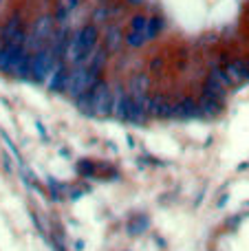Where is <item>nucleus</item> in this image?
Segmentation results:
<instances>
[{
  "mask_svg": "<svg viewBox=\"0 0 249 251\" xmlns=\"http://www.w3.org/2000/svg\"><path fill=\"white\" fill-rule=\"evenodd\" d=\"M77 108L86 115H95V117H108L110 108H113V84L108 79L101 77L100 82L93 86L91 93L82 95L75 100Z\"/></svg>",
  "mask_w": 249,
  "mask_h": 251,
  "instance_id": "1",
  "label": "nucleus"
},
{
  "mask_svg": "<svg viewBox=\"0 0 249 251\" xmlns=\"http://www.w3.org/2000/svg\"><path fill=\"white\" fill-rule=\"evenodd\" d=\"M101 47L108 51V55L122 51L126 47V33H124L122 25L117 22H110V25L104 26V33H101Z\"/></svg>",
  "mask_w": 249,
  "mask_h": 251,
  "instance_id": "2",
  "label": "nucleus"
},
{
  "mask_svg": "<svg viewBox=\"0 0 249 251\" xmlns=\"http://www.w3.org/2000/svg\"><path fill=\"white\" fill-rule=\"evenodd\" d=\"M128 93L135 100H146V97L152 93V79H150L148 73H135L130 79H128Z\"/></svg>",
  "mask_w": 249,
  "mask_h": 251,
  "instance_id": "3",
  "label": "nucleus"
},
{
  "mask_svg": "<svg viewBox=\"0 0 249 251\" xmlns=\"http://www.w3.org/2000/svg\"><path fill=\"white\" fill-rule=\"evenodd\" d=\"M194 117H201L199 100L190 95H181L174 101V119H194Z\"/></svg>",
  "mask_w": 249,
  "mask_h": 251,
  "instance_id": "4",
  "label": "nucleus"
},
{
  "mask_svg": "<svg viewBox=\"0 0 249 251\" xmlns=\"http://www.w3.org/2000/svg\"><path fill=\"white\" fill-rule=\"evenodd\" d=\"M161 31H163V20L159 16H150V20H148V38L154 40Z\"/></svg>",
  "mask_w": 249,
  "mask_h": 251,
  "instance_id": "5",
  "label": "nucleus"
},
{
  "mask_svg": "<svg viewBox=\"0 0 249 251\" xmlns=\"http://www.w3.org/2000/svg\"><path fill=\"white\" fill-rule=\"evenodd\" d=\"M126 2H128V4H141L144 0H126Z\"/></svg>",
  "mask_w": 249,
  "mask_h": 251,
  "instance_id": "6",
  "label": "nucleus"
},
{
  "mask_svg": "<svg viewBox=\"0 0 249 251\" xmlns=\"http://www.w3.org/2000/svg\"><path fill=\"white\" fill-rule=\"evenodd\" d=\"M4 49V40H2V35H0V51Z\"/></svg>",
  "mask_w": 249,
  "mask_h": 251,
  "instance_id": "7",
  "label": "nucleus"
},
{
  "mask_svg": "<svg viewBox=\"0 0 249 251\" xmlns=\"http://www.w3.org/2000/svg\"><path fill=\"white\" fill-rule=\"evenodd\" d=\"M2 4H4V0H0V11H2Z\"/></svg>",
  "mask_w": 249,
  "mask_h": 251,
  "instance_id": "8",
  "label": "nucleus"
}]
</instances>
